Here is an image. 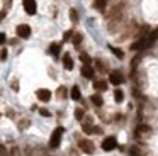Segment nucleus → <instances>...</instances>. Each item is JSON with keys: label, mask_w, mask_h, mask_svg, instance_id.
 Returning a JSON list of instances; mask_svg holds the SVG:
<instances>
[{"label": "nucleus", "mask_w": 158, "mask_h": 156, "mask_svg": "<svg viewBox=\"0 0 158 156\" xmlns=\"http://www.w3.org/2000/svg\"><path fill=\"white\" fill-rule=\"evenodd\" d=\"M10 156H21V151H19V148H12Z\"/></svg>", "instance_id": "obj_26"}, {"label": "nucleus", "mask_w": 158, "mask_h": 156, "mask_svg": "<svg viewBox=\"0 0 158 156\" xmlns=\"http://www.w3.org/2000/svg\"><path fill=\"white\" fill-rule=\"evenodd\" d=\"M82 39H83V37H82V34H80V32H77V34H73V37H72V43L75 44V46H78V44L82 43Z\"/></svg>", "instance_id": "obj_13"}, {"label": "nucleus", "mask_w": 158, "mask_h": 156, "mask_svg": "<svg viewBox=\"0 0 158 156\" xmlns=\"http://www.w3.org/2000/svg\"><path fill=\"white\" fill-rule=\"evenodd\" d=\"M123 80H124L123 75L117 73V71H112V73L109 75V81H110L112 85H121V83H123Z\"/></svg>", "instance_id": "obj_8"}, {"label": "nucleus", "mask_w": 158, "mask_h": 156, "mask_svg": "<svg viewBox=\"0 0 158 156\" xmlns=\"http://www.w3.org/2000/svg\"><path fill=\"white\" fill-rule=\"evenodd\" d=\"M0 43H2V44H4V43H5V34H4V32L0 34Z\"/></svg>", "instance_id": "obj_31"}, {"label": "nucleus", "mask_w": 158, "mask_h": 156, "mask_svg": "<svg viewBox=\"0 0 158 156\" xmlns=\"http://www.w3.org/2000/svg\"><path fill=\"white\" fill-rule=\"evenodd\" d=\"M0 156H7V149H5V146H0Z\"/></svg>", "instance_id": "obj_29"}, {"label": "nucleus", "mask_w": 158, "mask_h": 156, "mask_svg": "<svg viewBox=\"0 0 158 156\" xmlns=\"http://www.w3.org/2000/svg\"><path fill=\"white\" fill-rule=\"evenodd\" d=\"M78 148L82 149L83 153H87V154H92L94 153V142L89 141V139H82V141H78Z\"/></svg>", "instance_id": "obj_4"}, {"label": "nucleus", "mask_w": 158, "mask_h": 156, "mask_svg": "<svg viewBox=\"0 0 158 156\" xmlns=\"http://www.w3.org/2000/svg\"><path fill=\"white\" fill-rule=\"evenodd\" d=\"M94 7H95L97 10H100V12H104L106 7H107V0H95V2H94Z\"/></svg>", "instance_id": "obj_11"}, {"label": "nucleus", "mask_w": 158, "mask_h": 156, "mask_svg": "<svg viewBox=\"0 0 158 156\" xmlns=\"http://www.w3.org/2000/svg\"><path fill=\"white\" fill-rule=\"evenodd\" d=\"M70 37H73V34H72V31H68V32H65V36H63V41H68Z\"/></svg>", "instance_id": "obj_28"}, {"label": "nucleus", "mask_w": 158, "mask_h": 156, "mask_svg": "<svg viewBox=\"0 0 158 156\" xmlns=\"http://www.w3.org/2000/svg\"><path fill=\"white\" fill-rule=\"evenodd\" d=\"M143 132H150V127H148L146 124H141L139 127L136 129V136H139V134H143Z\"/></svg>", "instance_id": "obj_15"}, {"label": "nucleus", "mask_w": 158, "mask_h": 156, "mask_svg": "<svg viewBox=\"0 0 158 156\" xmlns=\"http://www.w3.org/2000/svg\"><path fill=\"white\" fill-rule=\"evenodd\" d=\"M114 98H116V102H123V100H124L123 90H116V92H114Z\"/></svg>", "instance_id": "obj_18"}, {"label": "nucleus", "mask_w": 158, "mask_h": 156, "mask_svg": "<svg viewBox=\"0 0 158 156\" xmlns=\"http://www.w3.org/2000/svg\"><path fill=\"white\" fill-rule=\"evenodd\" d=\"M39 114H41L43 117H49V112L46 110V109H39Z\"/></svg>", "instance_id": "obj_27"}, {"label": "nucleus", "mask_w": 158, "mask_h": 156, "mask_svg": "<svg viewBox=\"0 0 158 156\" xmlns=\"http://www.w3.org/2000/svg\"><path fill=\"white\" fill-rule=\"evenodd\" d=\"M117 146V141L116 138H112V136H109V138H106L102 141V149L104 151H112V149H116Z\"/></svg>", "instance_id": "obj_3"}, {"label": "nucleus", "mask_w": 158, "mask_h": 156, "mask_svg": "<svg viewBox=\"0 0 158 156\" xmlns=\"http://www.w3.org/2000/svg\"><path fill=\"white\" fill-rule=\"evenodd\" d=\"M70 20H72V22H77V20H78V14H77L75 9H70Z\"/></svg>", "instance_id": "obj_19"}, {"label": "nucleus", "mask_w": 158, "mask_h": 156, "mask_svg": "<svg viewBox=\"0 0 158 156\" xmlns=\"http://www.w3.org/2000/svg\"><path fill=\"white\" fill-rule=\"evenodd\" d=\"M95 64H97V70H99V71H104V70H106V66L102 64V61H100V60H97Z\"/></svg>", "instance_id": "obj_25"}, {"label": "nucleus", "mask_w": 158, "mask_h": 156, "mask_svg": "<svg viewBox=\"0 0 158 156\" xmlns=\"http://www.w3.org/2000/svg\"><path fill=\"white\" fill-rule=\"evenodd\" d=\"M15 32H17V36H19V37L26 39V37H29V36H31V27H29L27 24H21V26H17Z\"/></svg>", "instance_id": "obj_5"}, {"label": "nucleus", "mask_w": 158, "mask_h": 156, "mask_svg": "<svg viewBox=\"0 0 158 156\" xmlns=\"http://www.w3.org/2000/svg\"><path fill=\"white\" fill-rule=\"evenodd\" d=\"M61 136H63V127H56L53 131L51 138H49V148H58L60 141H61Z\"/></svg>", "instance_id": "obj_2"}, {"label": "nucleus", "mask_w": 158, "mask_h": 156, "mask_svg": "<svg viewBox=\"0 0 158 156\" xmlns=\"http://www.w3.org/2000/svg\"><path fill=\"white\" fill-rule=\"evenodd\" d=\"M5 60H7V49L4 47V49H2V61H5Z\"/></svg>", "instance_id": "obj_30"}, {"label": "nucleus", "mask_w": 158, "mask_h": 156, "mask_svg": "<svg viewBox=\"0 0 158 156\" xmlns=\"http://www.w3.org/2000/svg\"><path fill=\"white\" fill-rule=\"evenodd\" d=\"M110 51H112V53L116 54L117 58H123V56H124V53H123V51H121V49H117V47H114V46H110Z\"/></svg>", "instance_id": "obj_21"}, {"label": "nucleus", "mask_w": 158, "mask_h": 156, "mask_svg": "<svg viewBox=\"0 0 158 156\" xmlns=\"http://www.w3.org/2000/svg\"><path fill=\"white\" fill-rule=\"evenodd\" d=\"M90 100H92L94 105H97V107H100V105H102V97H100V95H92V98H90Z\"/></svg>", "instance_id": "obj_17"}, {"label": "nucleus", "mask_w": 158, "mask_h": 156, "mask_svg": "<svg viewBox=\"0 0 158 156\" xmlns=\"http://www.w3.org/2000/svg\"><path fill=\"white\" fill-rule=\"evenodd\" d=\"M80 60L83 61V64H90V56H89V54H85V53L80 54Z\"/></svg>", "instance_id": "obj_22"}, {"label": "nucleus", "mask_w": 158, "mask_h": 156, "mask_svg": "<svg viewBox=\"0 0 158 156\" xmlns=\"http://www.w3.org/2000/svg\"><path fill=\"white\" fill-rule=\"evenodd\" d=\"M82 75L85 78H94V68L90 64H83L82 66Z\"/></svg>", "instance_id": "obj_9"}, {"label": "nucleus", "mask_w": 158, "mask_h": 156, "mask_svg": "<svg viewBox=\"0 0 158 156\" xmlns=\"http://www.w3.org/2000/svg\"><path fill=\"white\" fill-rule=\"evenodd\" d=\"M12 88H14V90H17V88H19L17 87V81H12Z\"/></svg>", "instance_id": "obj_32"}, {"label": "nucleus", "mask_w": 158, "mask_h": 156, "mask_svg": "<svg viewBox=\"0 0 158 156\" xmlns=\"http://www.w3.org/2000/svg\"><path fill=\"white\" fill-rule=\"evenodd\" d=\"M22 3H24L26 12H27L29 15H34V14H36V10H38V5H36V0H22Z\"/></svg>", "instance_id": "obj_6"}, {"label": "nucleus", "mask_w": 158, "mask_h": 156, "mask_svg": "<svg viewBox=\"0 0 158 156\" xmlns=\"http://www.w3.org/2000/svg\"><path fill=\"white\" fill-rule=\"evenodd\" d=\"M129 154L131 156H139V149H138L136 146H133V148L129 149Z\"/></svg>", "instance_id": "obj_24"}, {"label": "nucleus", "mask_w": 158, "mask_h": 156, "mask_svg": "<svg viewBox=\"0 0 158 156\" xmlns=\"http://www.w3.org/2000/svg\"><path fill=\"white\" fill-rule=\"evenodd\" d=\"M56 93H58V97H60V98H63V97L66 95V88H65V87H60Z\"/></svg>", "instance_id": "obj_23"}, {"label": "nucleus", "mask_w": 158, "mask_h": 156, "mask_svg": "<svg viewBox=\"0 0 158 156\" xmlns=\"http://www.w3.org/2000/svg\"><path fill=\"white\" fill-rule=\"evenodd\" d=\"M72 98H73V100H80V88L78 87H73L72 88Z\"/></svg>", "instance_id": "obj_16"}, {"label": "nucleus", "mask_w": 158, "mask_h": 156, "mask_svg": "<svg viewBox=\"0 0 158 156\" xmlns=\"http://www.w3.org/2000/svg\"><path fill=\"white\" fill-rule=\"evenodd\" d=\"M49 51H51V54H53V56H58V54H60V44L53 43L51 46H49Z\"/></svg>", "instance_id": "obj_12"}, {"label": "nucleus", "mask_w": 158, "mask_h": 156, "mask_svg": "<svg viewBox=\"0 0 158 156\" xmlns=\"http://www.w3.org/2000/svg\"><path fill=\"white\" fill-rule=\"evenodd\" d=\"M158 37V31H155V32H151L150 36H146V37H141L139 41H136V43L131 46V49H134V51H138V49H144V47H150L151 44L155 43V39Z\"/></svg>", "instance_id": "obj_1"}, {"label": "nucleus", "mask_w": 158, "mask_h": 156, "mask_svg": "<svg viewBox=\"0 0 158 156\" xmlns=\"http://www.w3.org/2000/svg\"><path fill=\"white\" fill-rule=\"evenodd\" d=\"M94 87L97 88V90H106L107 88V83L104 80H99V81H95V83H94Z\"/></svg>", "instance_id": "obj_14"}, {"label": "nucleus", "mask_w": 158, "mask_h": 156, "mask_svg": "<svg viewBox=\"0 0 158 156\" xmlns=\"http://www.w3.org/2000/svg\"><path fill=\"white\" fill-rule=\"evenodd\" d=\"M83 115H85L83 109H77V110H75V117L78 119V121H83Z\"/></svg>", "instance_id": "obj_20"}, {"label": "nucleus", "mask_w": 158, "mask_h": 156, "mask_svg": "<svg viewBox=\"0 0 158 156\" xmlns=\"http://www.w3.org/2000/svg\"><path fill=\"white\" fill-rule=\"evenodd\" d=\"M36 95H38V98L41 102H49V98H51V92L46 90V88H39Z\"/></svg>", "instance_id": "obj_7"}, {"label": "nucleus", "mask_w": 158, "mask_h": 156, "mask_svg": "<svg viewBox=\"0 0 158 156\" xmlns=\"http://www.w3.org/2000/svg\"><path fill=\"white\" fill-rule=\"evenodd\" d=\"M63 64H65V68H66V70H72V68H73L72 56H70L68 53H65V54H63Z\"/></svg>", "instance_id": "obj_10"}]
</instances>
